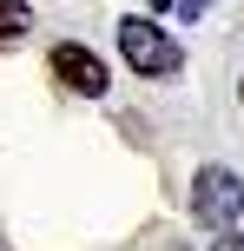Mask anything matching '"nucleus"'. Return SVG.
Returning a JSON list of instances; mask_svg holds the SVG:
<instances>
[{
    "label": "nucleus",
    "instance_id": "nucleus-1",
    "mask_svg": "<svg viewBox=\"0 0 244 251\" xmlns=\"http://www.w3.org/2000/svg\"><path fill=\"white\" fill-rule=\"evenodd\" d=\"M192 218L205 231H238V218H244V178L231 172V165H205V172L192 178Z\"/></svg>",
    "mask_w": 244,
    "mask_h": 251
},
{
    "label": "nucleus",
    "instance_id": "nucleus-2",
    "mask_svg": "<svg viewBox=\"0 0 244 251\" xmlns=\"http://www.w3.org/2000/svg\"><path fill=\"white\" fill-rule=\"evenodd\" d=\"M119 53H126V66L145 73V79H172L185 66L178 40H172L158 20H119Z\"/></svg>",
    "mask_w": 244,
    "mask_h": 251
},
{
    "label": "nucleus",
    "instance_id": "nucleus-3",
    "mask_svg": "<svg viewBox=\"0 0 244 251\" xmlns=\"http://www.w3.org/2000/svg\"><path fill=\"white\" fill-rule=\"evenodd\" d=\"M53 73H60V86H73L79 100H99V93L112 86V79H106V66L92 60L79 40H60V47H53Z\"/></svg>",
    "mask_w": 244,
    "mask_h": 251
},
{
    "label": "nucleus",
    "instance_id": "nucleus-4",
    "mask_svg": "<svg viewBox=\"0 0 244 251\" xmlns=\"http://www.w3.org/2000/svg\"><path fill=\"white\" fill-rule=\"evenodd\" d=\"M26 26H33V7L26 0H0V47H13Z\"/></svg>",
    "mask_w": 244,
    "mask_h": 251
},
{
    "label": "nucleus",
    "instance_id": "nucleus-5",
    "mask_svg": "<svg viewBox=\"0 0 244 251\" xmlns=\"http://www.w3.org/2000/svg\"><path fill=\"white\" fill-rule=\"evenodd\" d=\"M205 7H211V0H178V20H198Z\"/></svg>",
    "mask_w": 244,
    "mask_h": 251
},
{
    "label": "nucleus",
    "instance_id": "nucleus-6",
    "mask_svg": "<svg viewBox=\"0 0 244 251\" xmlns=\"http://www.w3.org/2000/svg\"><path fill=\"white\" fill-rule=\"evenodd\" d=\"M211 251H244V231H224V238L211 245Z\"/></svg>",
    "mask_w": 244,
    "mask_h": 251
},
{
    "label": "nucleus",
    "instance_id": "nucleus-7",
    "mask_svg": "<svg viewBox=\"0 0 244 251\" xmlns=\"http://www.w3.org/2000/svg\"><path fill=\"white\" fill-rule=\"evenodd\" d=\"M145 7H158V13H165V7H178V0H145Z\"/></svg>",
    "mask_w": 244,
    "mask_h": 251
},
{
    "label": "nucleus",
    "instance_id": "nucleus-8",
    "mask_svg": "<svg viewBox=\"0 0 244 251\" xmlns=\"http://www.w3.org/2000/svg\"><path fill=\"white\" fill-rule=\"evenodd\" d=\"M238 100H244V79H238Z\"/></svg>",
    "mask_w": 244,
    "mask_h": 251
}]
</instances>
